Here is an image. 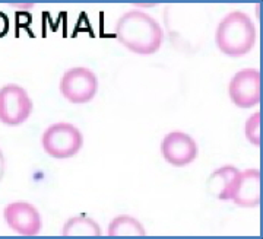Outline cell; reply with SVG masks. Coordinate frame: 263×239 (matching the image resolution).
<instances>
[{"label": "cell", "instance_id": "6da1fadb", "mask_svg": "<svg viewBox=\"0 0 263 239\" xmlns=\"http://www.w3.org/2000/svg\"><path fill=\"white\" fill-rule=\"evenodd\" d=\"M116 38L132 53L151 55L162 46L164 31L148 13L142 10H129L116 24Z\"/></svg>", "mask_w": 263, "mask_h": 239}, {"label": "cell", "instance_id": "7a4b0ae2", "mask_svg": "<svg viewBox=\"0 0 263 239\" xmlns=\"http://www.w3.org/2000/svg\"><path fill=\"white\" fill-rule=\"evenodd\" d=\"M257 32L253 21L245 12L234 10L226 15L215 31V44L222 54L241 57L256 46Z\"/></svg>", "mask_w": 263, "mask_h": 239}, {"label": "cell", "instance_id": "3957f363", "mask_svg": "<svg viewBox=\"0 0 263 239\" xmlns=\"http://www.w3.org/2000/svg\"><path fill=\"white\" fill-rule=\"evenodd\" d=\"M41 146L50 157L69 159L82 149L84 136L81 130L70 123H56L43 133Z\"/></svg>", "mask_w": 263, "mask_h": 239}, {"label": "cell", "instance_id": "277c9868", "mask_svg": "<svg viewBox=\"0 0 263 239\" xmlns=\"http://www.w3.org/2000/svg\"><path fill=\"white\" fill-rule=\"evenodd\" d=\"M98 92V77L88 67H72L62 76L60 93L72 104L92 101Z\"/></svg>", "mask_w": 263, "mask_h": 239}, {"label": "cell", "instance_id": "5b68a950", "mask_svg": "<svg viewBox=\"0 0 263 239\" xmlns=\"http://www.w3.org/2000/svg\"><path fill=\"white\" fill-rule=\"evenodd\" d=\"M31 112L32 101L22 86L10 83L0 88V123L19 126L29 118Z\"/></svg>", "mask_w": 263, "mask_h": 239}, {"label": "cell", "instance_id": "8992f818", "mask_svg": "<svg viewBox=\"0 0 263 239\" xmlns=\"http://www.w3.org/2000/svg\"><path fill=\"white\" fill-rule=\"evenodd\" d=\"M260 72L257 69H241L228 85V95L235 107L253 108L260 102Z\"/></svg>", "mask_w": 263, "mask_h": 239}, {"label": "cell", "instance_id": "52a82bcc", "mask_svg": "<svg viewBox=\"0 0 263 239\" xmlns=\"http://www.w3.org/2000/svg\"><path fill=\"white\" fill-rule=\"evenodd\" d=\"M161 153L170 165L181 168L197 157V143L184 131H171L161 143Z\"/></svg>", "mask_w": 263, "mask_h": 239}, {"label": "cell", "instance_id": "ba28073f", "mask_svg": "<svg viewBox=\"0 0 263 239\" xmlns=\"http://www.w3.org/2000/svg\"><path fill=\"white\" fill-rule=\"evenodd\" d=\"M3 219L10 229L22 236H35L41 230V216L31 203H10L3 210Z\"/></svg>", "mask_w": 263, "mask_h": 239}, {"label": "cell", "instance_id": "9c48e42d", "mask_svg": "<svg viewBox=\"0 0 263 239\" xmlns=\"http://www.w3.org/2000/svg\"><path fill=\"white\" fill-rule=\"evenodd\" d=\"M230 202L245 209L257 207L260 204V171L257 168L240 172Z\"/></svg>", "mask_w": 263, "mask_h": 239}, {"label": "cell", "instance_id": "30bf717a", "mask_svg": "<svg viewBox=\"0 0 263 239\" xmlns=\"http://www.w3.org/2000/svg\"><path fill=\"white\" fill-rule=\"evenodd\" d=\"M240 172L235 166L226 165L215 169L209 176V190L218 200L230 202Z\"/></svg>", "mask_w": 263, "mask_h": 239}, {"label": "cell", "instance_id": "8fae6325", "mask_svg": "<svg viewBox=\"0 0 263 239\" xmlns=\"http://www.w3.org/2000/svg\"><path fill=\"white\" fill-rule=\"evenodd\" d=\"M62 235L65 238H100V225L88 216H75L66 221Z\"/></svg>", "mask_w": 263, "mask_h": 239}, {"label": "cell", "instance_id": "7c38bea8", "mask_svg": "<svg viewBox=\"0 0 263 239\" xmlns=\"http://www.w3.org/2000/svg\"><path fill=\"white\" fill-rule=\"evenodd\" d=\"M146 235L145 228L136 217L122 214L114 217L108 225L110 238H143Z\"/></svg>", "mask_w": 263, "mask_h": 239}, {"label": "cell", "instance_id": "4fadbf2b", "mask_svg": "<svg viewBox=\"0 0 263 239\" xmlns=\"http://www.w3.org/2000/svg\"><path fill=\"white\" fill-rule=\"evenodd\" d=\"M260 124H262L260 111H257V112H254V114H252V115L249 117V120L246 121L245 126L246 138L249 140V143H252V145L256 147L260 146V142H262Z\"/></svg>", "mask_w": 263, "mask_h": 239}, {"label": "cell", "instance_id": "5bb4252c", "mask_svg": "<svg viewBox=\"0 0 263 239\" xmlns=\"http://www.w3.org/2000/svg\"><path fill=\"white\" fill-rule=\"evenodd\" d=\"M9 31V19L8 15H5L3 12H0V38L5 37Z\"/></svg>", "mask_w": 263, "mask_h": 239}, {"label": "cell", "instance_id": "9a60e30c", "mask_svg": "<svg viewBox=\"0 0 263 239\" xmlns=\"http://www.w3.org/2000/svg\"><path fill=\"white\" fill-rule=\"evenodd\" d=\"M5 175V156H3V152L0 150V181Z\"/></svg>", "mask_w": 263, "mask_h": 239}]
</instances>
